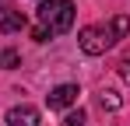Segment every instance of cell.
Wrapping results in <instances>:
<instances>
[{
	"label": "cell",
	"mask_w": 130,
	"mask_h": 126,
	"mask_svg": "<svg viewBox=\"0 0 130 126\" xmlns=\"http://www.w3.org/2000/svg\"><path fill=\"white\" fill-rule=\"evenodd\" d=\"M39 25L49 35H60L74 25V0H42L39 4Z\"/></svg>",
	"instance_id": "1"
},
{
	"label": "cell",
	"mask_w": 130,
	"mask_h": 126,
	"mask_svg": "<svg viewBox=\"0 0 130 126\" xmlns=\"http://www.w3.org/2000/svg\"><path fill=\"white\" fill-rule=\"evenodd\" d=\"M77 46H81V53H88V56H102L109 46H112V35H109V28H102V25H88V28H81V35H77Z\"/></svg>",
	"instance_id": "2"
},
{
	"label": "cell",
	"mask_w": 130,
	"mask_h": 126,
	"mask_svg": "<svg viewBox=\"0 0 130 126\" xmlns=\"http://www.w3.org/2000/svg\"><path fill=\"white\" fill-rule=\"evenodd\" d=\"M77 95H81L77 84H56V88L46 95V105H49V109H67V105L77 102Z\"/></svg>",
	"instance_id": "3"
},
{
	"label": "cell",
	"mask_w": 130,
	"mask_h": 126,
	"mask_svg": "<svg viewBox=\"0 0 130 126\" xmlns=\"http://www.w3.org/2000/svg\"><path fill=\"white\" fill-rule=\"evenodd\" d=\"M39 123H42V116H39L35 105H14V109H7V126H39Z\"/></svg>",
	"instance_id": "4"
},
{
	"label": "cell",
	"mask_w": 130,
	"mask_h": 126,
	"mask_svg": "<svg viewBox=\"0 0 130 126\" xmlns=\"http://www.w3.org/2000/svg\"><path fill=\"white\" fill-rule=\"evenodd\" d=\"M25 25H28V21H25V14H18V11H11L7 18L0 21V32H4V35H11V32H21Z\"/></svg>",
	"instance_id": "5"
},
{
	"label": "cell",
	"mask_w": 130,
	"mask_h": 126,
	"mask_svg": "<svg viewBox=\"0 0 130 126\" xmlns=\"http://www.w3.org/2000/svg\"><path fill=\"white\" fill-rule=\"evenodd\" d=\"M127 32H130V18H127V14H116V18L109 21V35H112V42L123 39Z\"/></svg>",
	"instance_id": "6"
},
{
	"label": "cell",
	"mask_w": 130,
	"mask_h": 126,
	"mask_svg": "<svg viewBox=\"0 0 130 126\" xmlns=\"http://www.w3.org/2000/svg\"><path fill=\"white\" fill-rule=\"evenodd\" d=\"M99 102H102V109H109V112H116V109H120V95H116V91H102V95H99Z\"/></svg>",
	"instance_id": "7"
},
{
	"label": "cell",
	"mask_w": 130,
	"mask_h": 126,
	"mask_svg": "<svg viewBox=\"0 0 130 126\" xmlns=\"http://www.w3.org/2000/svg\"><path fill=\"white\" fill-rule=\"evenodd\" d=\"M18 63H21V53L18 49H4L0 53V67H18Z\"/></svg>",
	"instance_id": "8"
},
{
	"label": "cell",
	"mask_w": 130,
	"mask_h": 126,
	"mask_svg": "<svg viewBox=\"0 0 130 126\" xmlns=\"http://www.w3.org/2000/svg\"><path fill=\"white\" fill-rule=\"evenodd\" d=\"M85 112H81V109H74V112H67V119H63V126H85Z\"/></svg>",
	"instance_id": "9"
},
{
	"label": "cell",
	"mask_w": 130,
	"mask_h": 126,
	"mask_svg": "<svg viewBox=\"0 0 130 126\" xmlns=\"http://www.w3.org/2000/svg\"><path fill=\"white\" fill-rule=\"evenodd\" d=\"M32 39H35V42H46V39H49V32H46L42 25H35V28H32Z\"/></svg>",
	"instance_id": "10"
},
{
	"label": "cell",
	"mask_w": 130,
	"mask_h": 126,
	"mask_svg": "<svg viewBox=\"0 0 130 126\" xmlns=\"http://www.w3.org/2000/svg\"><path fill=\"white\" fill-rule=\"evenodd\" d=\"M120 77H123V81L130 84V56H127V60H123V63H120Z\"/></svg>",
	"instance_id": "11"
},
{
	"label": "cell",
	"mask_w": 130,
	"mask_h": 126,
	"mask_svg": "<svg viewBox=\"0 0 130 126\" xmlns=\"http://www.w3.org/2000/svg\"><path fill=\"white\" fill-rule=\"evenodd\" d=\"M0 7H11V0H0Z\"/></svg>",
	"instance_id": "12"
}]
</instances>
